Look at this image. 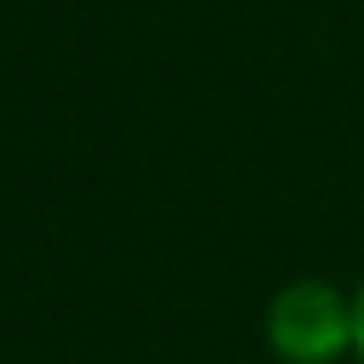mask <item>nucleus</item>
Masks as SVG:
<instances>
[{
	"mask_svg": "<svg viewBox=\"0 0 364 364\" xmlns=\"http://www.w3.org/2000/svg\"><path fill=\"white\" fill-rule=\"evenodd\" d=\"M267 347L284 364H336L353 358V296L324 279H290L262 318Z\"/></svg>",
	"mask_w": 364,
	"mask_h": 364,
	"instance_id": "nucleus-1",
	"label": "nucleus"
},
{
	"mask_svg": "<svg viewBox=\"0 0 364 364\" xmlns=\"http://www.w3.org/2000/svg\"><path fill=\"white\" fill-rule=\"evenodd\" d=\"M353 358L364 364V284L353 290Z\"/></svg>",
	"mask_w": 364,
	"mask_h": 364,
	"instance_id": "nucleus-2",
	"label": "nucleus"
}]
</instances>
